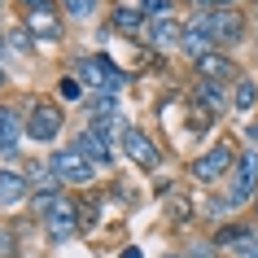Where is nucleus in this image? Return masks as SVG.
<instances>
[{
	"label": "nucleus",
	"mask_w": 258,
	"mask_h": 258,
	"mask_svg": "<svg viewBox=\"0 0 258 258\" xmlns=\"http://www.w3.org/2000/svg\"><path fill=\"white\" fill-rule=\"evenodd\" d=\"M140 9L149 18H171V0H140Z\"/></svg>",
	"instance_id": "20"
},
{
	"label": "nucleus",
	"mask_w": 258,
	"mask_h": 258,
	"mask_svg": "<svg viewBox=\"0 0 258 258\" xmlns=\"http://www.w3.org/2000/svg\"><path fill=\"white\" fill-rule=\"evenodd\" d=\"M61 96H66V101H75V96H79V83H75V79H61Z\"/></svg>",
	"instance_id": "24"
},
{
	"label": "nucleus",
	"mask_w": 258,
	"mask_h": 258,
	"mask_svg": "<svg viewBox=\"0 0 258 258\" xmlns=\"http://www.w3.org/2000/svg\"><path fill=\"white\" fill-rule=\"evenodd\" d=\"M9 40H14V48H27V44H31V31H27V27H18Z\"/></svg>",
	"instance_id": "23"
},
{
	"label": "nucleus",
	"mask_w": 258,
	"mask_h": 258,
	"mask_svg": "<svg viewBox=\"0 0 258 258\" xmlns=\"http://www.w3.org/2000/svg\"><path fill=\"white\" fill-rule=\"evenodd\" d=\"M0 83H5V70H0Z\"/></svg>",
	"instance_id": "30"
},
{
	"label": "nucleus",
	"mask_w": 258,
	"mask_h": 258,
	"mask_svg": "<svg viewBox=\"0 0 258 258\" xmlns=\"http://www.w3.org/2000/svg\"><path fill=\"white\" fill-rule=\"evenodd\" d=\"M210 44H215V40H210V31H206L202 18H192L188 27H184V35H179V48H184L192 61H202V57L210 53Z\"/></svg>",
	"instance_id": "9"
},
{
	"label": "nucleus",
	"mask_w": 258,
	"mask_h": 258,
	"mask_svg": "<svg viewBox=\"0 0 258 258\" xmlns=\"http://www.w3.org/2000/svg\"><path fill=\"white\" fill-rule=\"evenodd\" d=\"M118 145L127 149V158H132L136 166H145V171L158 166V149H153V140L145 136L140 127H127V122H122V127H118Z\"/></svg>",
	"instance_id": "4"
},
{
	"label": "nucleus",
	"mask_w": 258,
	"mask_h": 258,
	"mask_svg": "<svg viewBox=\"0 0 258 258\" xmlns=\"http://www.w3.org/2000/svg\"><path fill=\"white\" fill-rule=\"evenodd\" d=\"M179 35H184V27H179L175 18H149V27H145V40H149L153 48L179 44Z\"/></svg>",
	"instance_id": "10"
},
{
	"label": "nucleus",
	"mask_w": 258,
	"mask_h": 258,
	"mask_svg": "<svg viewBox=\"0 0 258 258\" xmlns=\"http://www.w3.org/2000/svg\"><path fill=\"white\" fill-rule=\"evenodd\" d=\"M57 132H61V109L57 105H31L27 136L31 140H57Z\"/></svg>",
	"instance_id": "7"
},
{
	"label": "nucleus",
	"mask_w": 258,
	"mask_h": 258,
	"mask_svg": "<svg viewBox=\"0 0 258 258\" xmlns=\"http://www.w3.org/2000/svg\"><path fill=\"white\" fill-rule=\"evenodd\" d=\"M114 27H118V31H140V9L118 5V9H114Z\"/></svg>",
	"instance_id": "19"
},
{
	"label": "nucleus",
	"mask_w": 258,
	"mask_h": 258,
	"mask_svg": "<svg viewBox=\"0 0 258 258\" xmlns=\"http://www.w3.org/2000/svg\"><path fill=\"white\" fill-rule=\"evenodd\" d=\"M241 258H258V241H249V245H245V249H241Z\"/></svg>",
	"instance_id": "26"
},
{
	"label": "nucleus",
	"mask_w": 258,
	"mask_h": 258,
	"mask_svg": "<svg viewBox=\"0 0 258 258\" xmlns=\"http://www.w3.org/2000/svg\"><path fill=\"white\" fill-rule=\"evenodd\" d=\"M75 70H79L83 83H88V88H96L101 96H114L118 88H127V75H122V70L114 66L109 57H83Z\"/></svg>",
	"instance_id": "1"
},
{
	"label": "nucleus",
	"mask_w": 258,
	"mask_h": 258,
	"mask_svg": "<svg viewBox=\"0 0 258 258\" xmlns=\"http://www.w3.org/2000/svg\"><path fill=\"white\" fill-rule=\"evenodd\" d=\"M122 258H140V249H136V245H127V249H122Z\"/></svg>",
	"instance_id": "27"
},
{
	"label": "nucleus",
	"mask_w": 258,
	"mask_h": 258,
	"mask_svg": "<svg viewBox=\"0 0 258 258\" xmlns=\"http://www.w3.org/2000/svg\"><path fill=\"white\" fill-rule=\"evenodd\" d=\"M197 5H206V14H210V9H228V5H236V0H197Z\"/></svg>",
	"instance_id": "25"
},
{
	"label": "nucleus",
	"mask_w": 258,
	"mask_h": 258,
	"mask_svg": "<svg viewBox=\"0 0 258 258\" xmlns=\"http://www.w3.org/2000/svg\"><path fill=\"white\" fill-rule=\"evenodd\" d=\"M254 101H258V83L241 75V79L232 83V109H254Z\"/></svg>",
	"instance_id": "16"
},
{
	"label": "nucleus",
	"mask_w": 258,
	"mask_h": 258,
	"mask_svg": "<svg viewBox=\"0 0 258 258\" xmlns=\"http://www.w3.org/2000/svg\"><path fill=\"white\" fill-rule=\"evenodd\" d=\"M57 197H61V192H40V197H35V202H31V210H35V215H48V210H53V206H57Z\"/></svg>",
	"instance_id": "21"
},
{
	"label": "nucleus",
	"mask_w": 258,
	"mask_h": 258,
	"mask_svg": "<svg viewBox=\"0 0 258 258\" xmlns=\"http://www.w3.org/2000/svg\"><path fill=\"white\" fill-rule=\"evenodd\" d=\"M228 166H232V145H215V149H206L202 158L192 162V179L210 184V179H219Z\"/></svg>",
	"instance_id": "8"
},
{
	"label": "nucleus",
	"mask_w": 258,
	"mask_h": 258,
	"mask_svg": "<svg viewBox=\"0 0 258 258\" xmlns=\"http://www.w3.org/2000/svg\"><path fill=\"white\" fill-rule=\"evenodd\" d=\"M18 145H22V122L14 105H0V153H18Z\"/></svg>",
	"instance_id": "12"
},
{
	"label": "nucleus",
	"mask_w": 258,
	"mask_h": 258,
	"mask_svg": "<svg viewBox=\"0 0 258 258\" xmlns=\"http://www.w3.org/2000/svg\"><path fill=\"white\" fill-rule=\"evenodd\" d=\"M254 192H258V153L245 149L241 162H236V175H232V206L249 202Z\"/></svg>",
	"instance_id": "6"
},
{
	"label": "nucleus",
	"mask_w": 258,
	"mask_h": 258,
	"mask_svg": "<svg viewBox=\"0 0 258 258\" xmlns=\"http://www.w3.org/2000/svg\"><path fill=\"white\" fill-rule=\"evenodd\" d=\"M192 258H210V249H192Z\"/></svg>",
	"instance_id": "28"
},
{
	"label": "nucleus",
	"mask_w": 258,
	"mask_h": 258,
	"mask_svg": "<svg viewBox=\"0 0 258 258\" xmlns=\"http://www.w3.org/2000/svg\"><path fill=\"white\" fill-rule=\"evenodd\" d=\"M48 171H53L57 179H70V184H92V158H83L75 145L57 149L53 158H48Z\"/></svg>",
	"instance_id": "2"
},
{
	"label": "nucleus",
	"mask_w": 258,
	"mask_h": 258,
	"mask_svg": "<svg viewBox=\"0 0 258 258\" xmlns=\"http://www.w3.org/2000/svg\"><path fill=\"white\" fill-rule=\"evenodd\" d=\"M206 31H210V40L215 44H236L245 40V18L236 14V9H210V14H202Z\"/></svg>",
	"instance_id": "3"
},
{
	"label": "nucleus",
	"mask_w": 258,
	"mask_h": 258,
	"mask_svg": "<svg viewBox=\"0 0 258 258\" xmlns=\"http://www.w3.org/2000/svg\"><path fill=\"white\" fill-rule=\"evenodd\" d=\"M197 101H202V105H210V114H219V109L228 105L223 88H219V83H210V79H197Z\"/></svg>",
	"instance_id": "17"
},
{
	"label": "nucleus",
	"mask_w": 258,
	"mask_h": 258,
	"mask_svg": "<svg viewBox=\"0 0 258 258\" xmlns=\"http://www.w3.org/2000/svg\"><path fill=\"white\" fill-rule=\"evenodd\" d=\"M22 27H27L31 35H40V40H61V22H57L48 0H27V22H22Z\"/></svg>",
	"instance_id": "5"
},
{
	"label": "nucleus",
	"mask_w": 258,
	"mask_h": 258,
	"mask_svg": "<svg viewBox=\"0 0 258 258\" xmlns=\"http://www.w3.org/2000/svg\"><path fill=\"white\" fill-rule=\"evenodd\" d=\"M44 223H48L53 236H70V232H75V206H70L66 197H57V206L44 215Z\"/></svg>",
	"instance_id": "14"
},
{
	"label": "nucleus",
	"mask_w": 258,
	"mask_h": 258,
	"mask_svg": "<svg viewBox=\"0 0 258 258\" xmlns=\"http://www.w3.org/2000/svg\"><path fill=\"white\" fill-rule=\"evenodd\" d=\"M75 149L83 153V158H92V162H109V145H105V132H101V127H88V132H83L79 136V145H75Z\"/></svg>",
	"instance_id": "13"
},
{
	"label": "nucleus",
	"mask_w": 258,
	"mask_h": 258,
	"mask_svg": "<svg viewBox=\"0 0 258 258\" xmlns=\"http://www.w3.org/2000/svg\"><path fill=\"white\" fill-rule=\"evenodd\" d=\"M0 9H5V0H0Z\"/></svg>",
	"instance_id": "31"
},
{
	"label": "nucleus",
	"mask_w": 258,
	"mask_h": 258,
	"mask_svg": "<svg viewBox=\"0 0 258 258\" xmlns=\"http://www.w3.org/2000/svg\"><path fill=\"white\" fill-rule=\"evenodd\" d=\"M197 75H202V79H210V83H228V79H241V75H236V66H232L228 57H219V53H206L202 61H197Z\"/></svg>",
	"instance_id": "11"
},
{
	"label": "nucleus",
	"mask_w": 258,
	"mask_h": 258,
	"mask_svg": "<svg viewBox=\"0 0 258 258\" xmlns=\"http://www.w3.org/2000/svg\"><path fill=\"white\" fill-rule=\"evenodd\" d=\"M61 5H66V9H70L75 18H88V14H92V5H96V0H61Z\"/></svg>",
	"instance_id": "22"
},
{
	"label": "nucleus",
	"mask_w": 258,
	"mask_h": 258,
	"mask_svg": "<svg viewBox=\"0 0 258 258\" xmlns=\"http://www.w3.org/2000/svg\"><path fill=\"white\" fill-rule=\"evenodd\" d=\"M249 241H254V232H249V228H223V232H219V245H236V254H241Z\"/></svg>",
	"instance_id": "18"
},
{
	"label": "nucleus",
	"mask_w": 258,
	"mask_h": 258,
	"mask_svg": "<svg viewBox=\"0 0 258 258\" xmlns=\"http://www.w3.org/2000/svg\"><path fill=\"white\" fill-rule=\"evenodd\" d=\"M249 140H258V122H254V127H249Z\"/></svg>",
	"instance_id": "29"
},
{
	"label": "nucleus",
	"mask_w": 258,
	"mask_h": 258,
	"mask_svg": "<svg viewBox=\"0 0 258 258\" xmlns=\"http://www.w3.org/2000/svg\"><path fill=\"white\" fill-rule=\"evenodd\" d=\"M27 197V179L18 171H0V206H18Z\"/></svg>",
	"instance_id": "15"
}]
</instances>
